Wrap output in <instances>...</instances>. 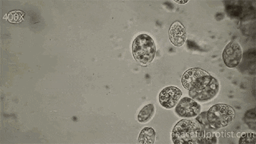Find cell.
I'll list each match as a JSON object with an SVG mask.
<instances>
[{"mask_svg":"<svg viewBox=\"0 0 256 144\" xmlns=\"http://www.w3.org/2000/svg\"><path fill=\"white\" fill-rule=\"evenodd\" d=\"M205 134L196 120H182L174 128L172 139L174 144H203Z\"/></svg>","mask_w":256,"mask_h":144,"instance_id":"obj_1","label":"cell"},{"mask_svg":"<svg viewBox=\"0 0 256 144\" xmlns=\"http://www.w3.org/2000/svg\"><path fill=\"white\" fill-rule=\"evenodd\" d=\"M156 52L154 40L147 34L139 35L132 42V56L137 62L141 64L152 62L156 56Z\"/></svg>","mask_w":256,"mask_h":144,"instance_id":"obj_2","label":"cell"},{"mask_svg":"<svg viewBox=\"0 0 256 144\" xmlns=\"http://www.w3.org/2000/svg\"><path fill=\"white\" fill-rule=\"evenodd\" d=\"M234 118V111L226 104L214 105L207 112V118L214 131L230 124Z\"/></svg>","mask_w":256,"mask_h":144,"instance_id":"obj_3","label":"cell"},{"mask_svg":"<svg viewBox=\"0 0 256 144\" xmlns=\"http://www.w3.org/2000/svg\"><path fill=\"white\" fill-rule=\"evenodd\" d=\"M212 76L200 68L187 70L182 75V84L189 91L200 90L209 84Z\"/></svg>","mask_w":256,"mask_h":144,"instance_id":"obj_4","label":"cell"},{"mask_svg":"<svg viewBox=\"0 0 256 144\" xmlns=\"http://www.w3.org/2000/svg\"><path fill=\"white\" fill-rule=\"evenodd\" d=\"M220 89V84L216 78H212L208 86L200 90L189 91V95L194 100L206 102L214 98Z\"/></svg>","mask_w":256,"mask_h":144,"instance_id":"obj_5","label":"cell"},{"mask_svg":"<svg viewBox=\"0 0 256 144\" xmlns=\"http://www.w3.org/2000/svg\"><path fill=\"white\" fill-rule=\"evenodd\" d=\"M224 64L228 68H234L239 65L242 58L241 46L236 41H232L226 46L223 52Z\"/></svg>","mask_w":256,"mask_h":144,"instance_id":"obj_6","label":"cell"},{"mask_svg":"<svg viewBox=\"0 0 256 144\" xmlns=\"http://www.w3.org/2000/svg\"><path fill=\"white\" fill-rule=\"evenodd\" d=\"M200 112V104L190 98H184L180 100L176 107V113L182 118H195Z\"/></svg>","mask_w":256,"mask_h":144,"instance_id":"obj_7","label":"cell"},{"mask_svg":"<svg viewBox=\"0 0 256 144\" xmlns=\"http://www.w3.org/2000/svg\"><path fill=\"white\" fill-rule=\"evenodd\" d=\"M182 94V91L176 86H168L160 94V104L166 109L173 108L180 102Z\"/></svg>","mask_w":256,"mask_h":144,"instance_id":"obj_8","label":"cell"},{"mask_svg":"<svg viewBox=\"0 0 256 144\" xmlns=\"http://www.w3.org/2000/svg\"><path fill=\"white\" fill-rule=\"evenodd\" d=\"M169 38L172 44L177 47L182 46L186 40L184 27L180 22H173L169 30Z\"/></svg>","mask_w":256,"mask_h":144,"instance_id":"obj_9","label":"cell"},{"mask_svg":"<svg viewBox=\"0 0 256 144\" xmlns=\"http://www.w3.org/2000/svg\"><path fill=\"white\" fill-rule=\"evenodd\" d=\"M156 139V132L152 128H144L139 134L138 142L142 144H152Z\"/></svg>","mask_w":256,"mask_h":144,"instance_id":"obj_10","label":"cell"},{"mask_svg":"<svg viewBox=\"0 0 256 144\" xmlns=\"http://www.w3.org/2000/svg\"><path fill=\"white\" fill-rule=\"evenodd\" d=\"M155 112L154 105L148 104L144 106L138 115V120L142 123L147 122L152 120Z\"/></svg>","mask_w":256,"mask_h":144,"instance_id":"obj_11","label":"cell"},{"mask_svg":"<svg viewBox=\"0 0 256 144\" xmlns=\"http://www.w3.org/2000/svg\"><path fill=\"white\" fill-rule=\"evenodd\" d=\"M196 120L198 121V124L200 125L202 129L206 132H212L214 131L212 129L211 125H210L209 121L207 118V112H202L200 114H198V116H196Z\"/></svg>","mask_w":256,"mask_h":144,"instance_id":"obj_12","label":"cell"},{"mask_svg":"<svg viewBox=\"0 0 256 144\" xmlns=\"http://www.w3.org/2000/svg\"><path fill=\"white\" fill-rule=\"evenodd\" d=\"M24 12L20 10L12 11L8 14V20L12 22H19L24 20Z\"/></svg>","mask_w":256,"mask_h":144,"instance_id":"obj_13","label":"cell"},{"mask_svg":"<svg viewBox=\"0 0 256 144\" xmlns=\"http://www.w3.org/2000/svg\"><path fill=\"white\" fill-rule=\"evenodd\" d=\"M227 6L226 10L227 12L232 17H237L242 12L241 6Z\"/></svg>","mask_w":256,"mask_h":144,"instance_id":"obj_14","label":"cell"},{"mask_svg":"<svg viewBox=\"0 0 256 144\" xmlns=\"http://www.w3.org/2000/svg\"><path fill=\"white\" fill-rule=\"evenodd\" d=\"M240 144H255L256 134H248L240 138Z\"/></svg>","mask_w":256,"mask_h":144,"instance_id":"obj_15","label":"cell"}]
</instances>
